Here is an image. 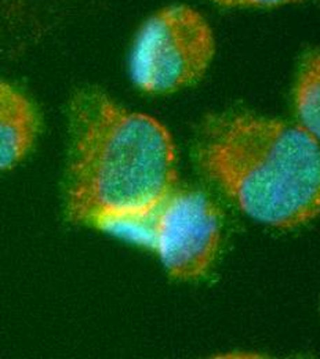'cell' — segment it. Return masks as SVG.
<instances>
[{
    "mask_svg": "<svg viewBox=\"0 0 320 359\" xmlns=\"http://www.w3.org/2000/svg\"><path fill=\"white\" fill-rule=\"evenodd\" d=\"M69 135L72 223L133 235L172 196L176 144L156 118L125 108L101 90L83 89L69 104Z\"/></svg>",
    "mask_w": 320,
    "mask_h": 359,
    "instance_id": "obj_1",
    "label": "cell"
},
{
    "mask_svg": "<svg viewBox=\"0 0 320 359\" xmlns=\"http://www.w3.org/2000/svg\"><path fill=\"white\" fill-rule=\"evenodd\" d=\"M196 158L256 222L290 229L320 215V141L302 126L250 112L213 115L202 128Z\"/></svg>",
    "mask_w": 320,
    "mask_h": 359,
    "instance_id": "obj_2",
    "label": "cell"
},
{
    "mask_svg": "<svg viewBox=\"0 0 320 359\" xmlns=\"http://www.w3.org/2000/svg\"><path fill=\"white\" fill-rule=\"evenodd\" d=\"M214 53L213 29L200 11L170 4L139 27L130 51V76L144 93L170 94L197 83Z\"/></svg>",
    "mask_w": 320,
    "mask_h": 359,
    "instance_id": "obj_3",
    "label": "cell"
},
{
    "mask_svg": "<svg viewBox=\"0 0 320 359\" xmlns=\"http://www.w3.org/2000/svg\"><path fill=\"white\" fill-rule=\"evenodd\" d=\"M151 238L170 275L179 279L200 278L211 267L220 249L218 210L202 192L172 194L153 217Z\"/></svg>",
    "mask_w": 320,
    "mask_h": 359,
    "instance_id": "obj_4",
    "label": "cell"
},
{
    "mask_svg": "<svg viewBox=\"0 0 320 359\" xmlns=\"http://www.w3.org/2000/svg\"><path fill=\"white\" fill-rule=\"evenodd\" d=\"M41 121L31 100L0 81V172L17 166L32 149Z\"/></svg>",
    "mask_w": 320,
    "mask_h": 359,
    "instance_id": "obj_5",
    "label": "cell"
},
{
    "mask_svg": "<svg viewBox=\"0 0 320 359\" xmlns=\"http://www.w3.org/2000/svg\"><path fill=\"white\" fill-rule=\"evenodd\" d=\"M295 114L311 135L320 141V50L305 57L294 88Z\"/></svg>",
    "mask_w": 320,
    "mask_h": 359,
    "instance_id": "obj_6",
    "label": "cell"
},
{
    "mask_svg": "<svg viewBox=\"0 0 320 359\" xmlns=\"http://www.w3.org/2000/svg\"><path fill=\"white\" fill-rule=\"evenodd\" d=\"M227 8H274L286 4L301 3L305 0H211Z\"/></svg>",
    "mask_w": 320,
    "mask_h": 359,
    "instance_id": "obj_7",
    "label": "cell"
}]
</instances>
